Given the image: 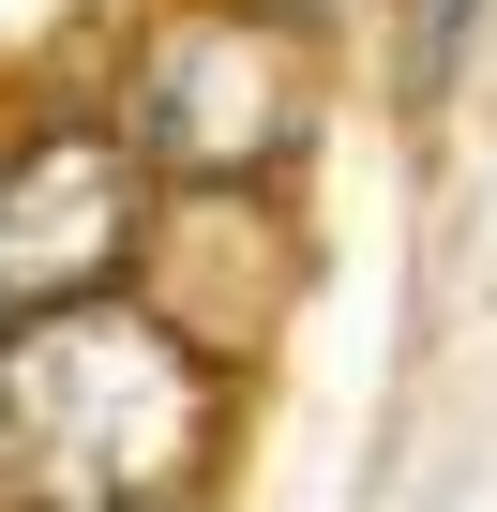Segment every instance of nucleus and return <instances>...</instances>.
I'll list each match as a JSON object with an SVG mask.
<instances>
[{
    "label": "nucleus",
    "instance_id": "nucleus-1",
    "mask_svg": "<svg viewBox=\"0 0 497 512\" xmlns=\"http://www.w3.org/2000/svg\"><path fill=\"white\" fill-rule=\"evenodd\" d=\"M211 452V347L181 317L61 302L0 332V482L16 512H181Z\"/></svg>",
    "mask_w": 497,
    "mask_h": 512
},
{
    "label": "nucleus",
    "instance_id": "nucleus-2",
    "mask_svg": "<svg viewBox=\"0 0 497 512\" xmlns=\"http://www.w3.org/2000/svg\"><path fill=\"white\" fill-rule=\"evenodd\" d=\"M121 136L181 196H272L317 151V31L272 0H181L166 31H136Z\"/></svg>",
    "mask_w": 497,
    "mask_h": 512
},
{
    "label": "nucleus",
    "instance_id": "nucleus-3",
    "mask_svg": "<svg viewBox=\"0 0 497 512\" xmlns=\"http://www.w3.org/2000/svg\"><path fill=\"white\" fill-rule=\"evenodd\" d=\"M151 241V151L121 121H31L0 136V332L106 302Z\"/></svg>",
    "mask_w": 497,
    "mask_h": 512
},
{
    "label": "nucleus",
    "instance_id": "nucleus-4",
    "mask_svg": "<svg viewBox=\"0 0 497 512\" xmlns=\"http://www.w3.org/2000/svg\"><path fill=\"white\" fill-rule=\"evenodd\" d=\"M467 16H482V0H422V61H452V46H467Z\"/></svg>",
    "mask_w": 497,
    "mask_h": 512
}]
</instances>
